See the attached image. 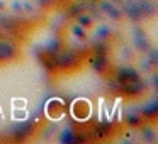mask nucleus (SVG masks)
<instances>
[{"mask_svg": "<svg viewBox=\"0 0 158 144\" xmlns=\"http://www.w3.org/2000/svg\"><path fill=\"white\" fill-rule=\"evenodd\" d=\"M119 90L126 97H138L146 90V83H144L141 78L129 80V82H121L119 83Z\"/></svg>", "mask_w": 158, "mask_h": 144, "instance_id": "f257e3e1", "label": "nucleus"}, {"mask_svg": "<svg viewBox=\"0 0 158 144\" xmlns=\"http://www.w3.org/2000/svg\"><path fill=\"white\" fill-rule=\"evenodd\" d=\"M53 59H55L56 68H61V70L72 68V66L77 63V56H75V53H72V51L55 53V54H53Z\"/></svg>", "mask_w": 158, "mask_h": 144, "instance_id": "f03ea898", "label": "nucleus"}, {"mask_svg": "<svg viewBox=\"0 0 158 144\" xmlns=\"http://www.w3.org/2000/svg\"><path fill=\"white\" fill-rule=\"evenodd\" d=\"M32 130H34V120H24L15 126V129L12 130V137L15 141H24L32 134Z\"/></svg>", "mask_w": 158, "mask_h": 144, "instance_id": "7ed1b4c3", "label": "nucleus"}, {"mask_svg": "<svg viewBox=\"0 0 158 144\" xmlns=\"http://www.w3.org/2000/svg\"><path fill=\"white\" fill-rule=\"evenodd\" d=\"M65 112V102L61 98H49L46 103V114L51 119H60Z\"/></svg>", "mask_w": 158, "mask_h": 144, "instance_id": "20e7f679", "label": "nucleus"}, {"mask_svg": "<svg viewBox=\"0 0 158 144\" xmlns=\"http://www.w3.org/2000/svg\"><path fill=\"white\" fill-rule=\"evenodd\" d=\"M72 114L77 120H85L90 115V103L87 100H77L72 107Z\"/></svg>", "mask_w": 158, "mask_h": 144, "instance_id": "39448f33", "label": "nucleus"}, {"mask_svg": "<svg viewBox=\"0 0 158 144\" xmlns=\"http://www.w3.org/2000/svg\"><path fill=\"white\" fill-rule=\"evenodd\" d=\"M116 78H117V83L129 82V80L139 78V73H138L136 68H131V66H121V68H117V71H116Z\"/></svg>", "mask_w": 158, "mask_h": 144, "instance_id": "423d86ee", "label": "nucleus"}, {"mask_svg": "<svg viewBox=\"0 0 158 144\" xmlns=\"http://www.w3.org/2000/svg\"><path fill=\"white\" fill-rule=\"evenodd\" d=\"M17 56V48L9 41H0V61H9Z\"/></svg>", "mask_w": 158, "mask_h": 144, "instance_id": "0eeeda50", "label": "nucleus"}, {"mask_svg": "<svg viewBox=\"0 0 158 144\" xmlns=\"http://www.w3.org/2000/svg\"><path fill=\"white\" fill-rule=\"evenodd\" d=\"M60 142L61 144H75L77 142V132L72 127H65L63 132L60 134Z\"/></svg>", "mask_w": 158, "mask_h": 144, "instance_id": "6e6552de", "label": "nucleus"}, {"mask_svg": "<svg viewBox=\"0 0 158 144\" xmlns=\"http://www.w3.org/2000/svg\"><path fill=\"white\" fill-rule=\"evenodd\" d=\"M141 115H144L146 119H155V117L158 115V102L156 100L146 103V105L141 109Z\"/></svg>", "mask_w": 158, "mask_h": 144, "instance_id": "1a4fd4ad", "label": "nucleus"}, {"mask_svg": "<svg viewBox=\"0 0 158 144\" xmlns=\"http://www.w3.org/2000/svg\"><path fill=\"white\" fill-rule=\"evenodd\" d=\"M134 39H136V46H138V48L143 49V51H146V49H148V39H146L144 32L141 31L139 27H136V31H134Z\"/></svg>", "mask_w": 158, "mask_h": 144, "instance_id": "9d476101", "label": "nucleus"}, {"mask_svg": "<svg viewBox=\"0 0 158 144\" xmlns=\"http://www.w3.org/2000/svg\"><path fill=\"white\" fill-rule=\"evenodd\" d=\"M124 120H126V124L129 127H139L141 124H143V120H141V115L136 112H127L126 117H124Z\"/></svg>", "mask_w": 158, "mask_h": 144, "instance_id": "9b49d317", "label": "nucleus"}, {"mask_svg": "<svg viewBox=\"0 0 158 144\" xmlns=\"http://www.w3.org/2000/svg\"><path fill=\"white\" fill-rule=\"evenodd\" d=\"M141 127V126H139ZM141 136H143L144 141H148V142H153L155 137H156V134H155V130L151 129L150 126H143L141 127Z\"/></svg>", "mask_w": 158, "mask_h": 144, "instance_id": "f8f14e48", "label": "nucleus"}, {"mask_svg": "<svg viewBox=\"0 0 158 144\" xmlns=\"http://www.w3.org/2000/svg\"><path fill=\"white\" fill-rule=\"evenodd\" d=\"M58 49H60V42H58V39H51V41H48V44L44 46L46 54H55V53H58Z\"/></svg>", "mask_w": 158, "mask_h": 144, "instance_id": "ddd939ff", "label": "nucleus"}, {"mask_svg": "<svg viewBox=\"0 0 158 144\" xmlns=\"http://www.w3.org/2000/svg\"><path fill=\"white\" fill-rule=\"evenodd\" d=\"M92 17H89V15H85V14H77V24H80L82 27H90L92 26Z\"/></svg>", "mask_w": 158, "mask_h": 144, "instance_id": "4468645a", "label": "nucleus"}, {"mask_svg": "<svg viewBox=\"0 0 158 144\" xmlns=\"http://www.w3.org/2000/svg\"><path fill=\"white\" fill-rule=\"evenodd\" d=\"M72 34L75 36L77 39H85L87 38V34H85V27H82L80 24H75L72 27Z\"/></svg>", "mask_w": 158, "mask_h": 144, "instance_id": "2eb2a0df", "label": "nucleus"}, {"mask_svg": "<svg viewBox=\"0 0 158 144\" xmlns=\"http://www.w3.org/2000/svg\"><path fill=\"white\" fill-rule=\"evenodd\" d=\"M109 34H110V29L107 27V26H100L99 31H97V38H99V39H106V38H109Z\"/></svg>", "mask_w": 158, "mask_h": 144, "instance_id": "dca6fc26", "label": "nucleus"}, {"mask_svg": "<svg viewBox=\"0 0 158 144\" xmlns=\"http://www.w3.org/2000/svg\"><path fill=\"white\" fill-rule=\"evenodd\" d=\"M107 14H109V17H112V19H121V10H119V9H116L114 5H112V9H110Z\"/></svg>", "mask_w": 158, "mask_h": 144, "instance_id": "f3484780", "label": "nucleus"}, {"mask_svg": "<svg viewBox=\"0 0 158 144\" xmlns=\"http://www.w3.org/2000/svg\"><path fill=\"white\" fill-rule=\"evenodd\" d=\"M100 9H102V10L107 14V12H109L110 9H112V4H110L109 0H102V2H100Z\"/></svg>", "mask_w": 158, "mask_h": 144, "instance_id": "a211bd4d", "label": "nucleus"}, {"mask_svg": "<svg viewBox=\"0 0 158 144\" xmlns=\"http://www.w3.org/2000/svg\"><path fill=\"white\" fill-rule=\"evenodd\" d=\"M12 9H14V10H17V12H22L24 5H22L21 2H17V0H14V2H12Z\"/></svg>", "mask_w": 158, "mask_h": 144, "instance_id": "6ab92c4d", "label": "nucleus"}, {"mask_svg": "<svg viewBox=\"0 0 158 144\" xmlns=\"http://www.w3.org/2000/svg\"><path fill=\"white\" fill-rule=\"evenodd\" d=\"M38 4L39 5H48V4H51V0H38Z\"/></svg>", "mask_w": 158, "mask_h": 144, "instance_id": "aec40b11", "label": "nucleus"}, {"mask_svg": "<svg viewBox=\"0 0 158 144\" xmlns=\"http://www.w3.org/2000/svg\"><path fill=\"white\" fill-rule=\"evenodd\" d=\"M0 9H4V4H2V0H0Z\"/></svg>", "mask_w": 158, "mask_h": 144, "instance_id": "412c9836", "label": "nucleus"}]
</instances>
